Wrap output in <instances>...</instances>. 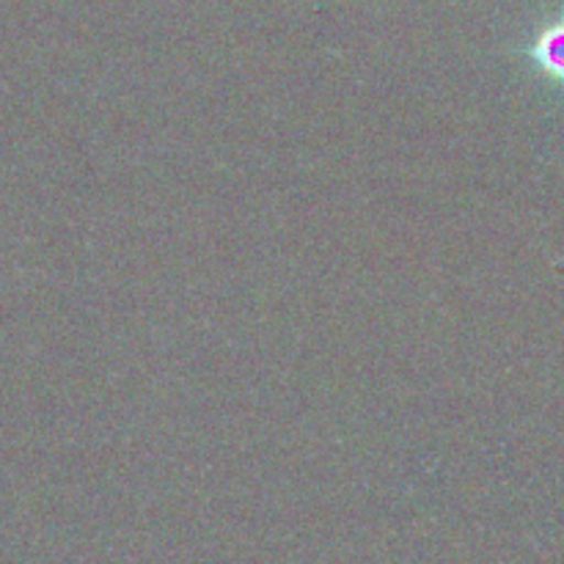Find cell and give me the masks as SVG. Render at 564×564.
I'll return each mask as SVG.
<instances>
[{
	"instance_id": "6da1fadb",
	"label": "cell",
	"mask_w": 564,
	"mask_h": 564,
	"mask_svg": "<svg viewBox=\"0 0 564 564\" xmlns=\"http://www.w3.org/2000/svg\"><path fill=\"white\" fill-rule=\"evenodd\" d=\"M527 58L545 80L564 88V11L538 28L527 44Z\"/></svg>"
}]
</instances>
